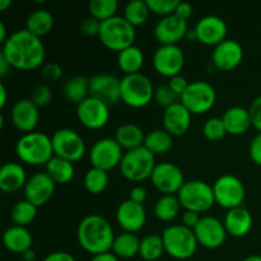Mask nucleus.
Here are the masks:
<instances>
[{"mask_svg": "<svg viewBox=\"0 0 261 261\" xmlns=\"http://www.w3.org/2000/svg\"><path fill=\"white\" fill-rule=\"evenodd\" d=\"M3 56L9 65L18 70H35L43 66L46 58V48L40 37L32 35L25 28L13 32L3 43Z\"/></svg>", "mask_w": 261, "mask_h": 261, "instance_id": "nucleus-1", "label": "nucleus"}, {"mask_svg": "<svg viewBox=\"0 0 261 261\" xmlns=\"http://www.w3.org/2000/svg\"><path fill=\"white\" fill-rule=\"evenodd\" d=\"M112 226L99 214H88L76 228V239L84 251L91 255L110 252L115 241Z\"/></svg>", "mask_w": 261, "mask_h": 261, "instance_id": "nucleus-2", "label": "nucleus"}, {"mask_svg": "<svg viewBox=\"0 0 261 261\" xmlns=\"http://www.w3.org/2000/svg\"><path fill=\"white\" fill-rule=\"evenodd\" d=\"M15 153L23 163L32 166L46 165L55 155L51 137L41 132L23 134L15 144Z\"/></svg>", "mask_w": 261, "mask_h": 261, "instance_id": "nucleus-3", "label": "nucleus"}, {"mask_svg": "<svg viewBox=\"0 0 261 261\" xmlns=\"http://www.w3.org/2000/svg\"><path fill=\"white\" fill-rule=\"evenodd\" d=\"M165 251L172 259L188 260L196 252L198 240L193 229L182 224H172L163 229L162 232Z\"/></svg>", "mask_w": 261, "mask_h": 261, "instance_id": "nucleus-4", "label": "nucleus"}, {"mask_svg": "<svg viewBox=\"0 0 261 261\" xmlns=\"http://www.w3.org/2000/svg\"><path fill=\"white\" fill-rule=\"evenodd\" d=\"M137 31L121 15H115L110 19L101 22L98 38L107 48L112 51H122L134 45Z\"/></svg>", "mask_w": 261, "mask_h": 261, "instance_id": "nucleus-5", "label": "nucleus"}, {"mask_svg": "<svg viewBox=\"0 0 261 261\" xmlns=\"http://www.w3.org/2000/svg\"><path fill=\"white\" fill-rule=\"evenodd\" d=\"M155 165H157L155 155L143 145L137 149L125 152L119 167L121 175L126 180L140 182V181L150 178Z\"/></svg>", "mask_w": 261, "mask_h": 261, "instance_id": "nucleus-6", "label": "nucleus"}, {"mask_svg": "<svg viewBox=\"0 0 261 261\" xmlns=\"http://www.w3.org/2000/svg\"><path fill=\"white\" fill-rule=\"evenodd\" d=\"M150 79L143 73L127 74L121 78V101L133 109H143L154 98Z\"/></svg>", "mask_w": 261, "mask_h": 261, "instance_id": "nucleus-7", "label": "nucleus"}, {"mask_svg": "<svg viewBox=\"0 0 261 261\" xmlns=\"http://www.w3.org/2000/svg\"><path fill=\"white\" fill-rule=\"evenodd\" d=\"M177 198L185 211L199 214L208 212L216 203L213 185L201 180L186 181L177 193Z\"/></svg>", "mask_w": 261, "mask_h": 261, "instance_id": "nucleus-8", "label": "nucleus"}, {"mask_svg": "<svg viewBox=\"0 0 261 261\" xmlns=\"http://www.w3.org/2000/svg\"><path fill=\"white\" fill-rule=\"evenodd\" d=\"M213 191L216 204L227 211L242 206L246 196V189L242 181L231 173L219 176L213 184Z\"/></svg>", "mask_w": 261, "mask_h": 261, "instance_id": "nucleus-9", "label": "nucleus"}, {"mask_svg": "<svg viewBox=\"0 0 261 261\" xmlns=\"http://www.w3.org/2000/svg\"><path fill=\"white\" fill-rule=\"evenodd\" d=\"M217 101L216 88L204 81H195L189 84L180 102L193 115H203L213 109Z\"/></svg>", "mask_w": 261, "mask_h": 261, "instance_id": "nucleus-10", "label": "nucleus"}, {"mask_svg": "<svg viewBox=\"0 0 261 261\" xmlns=\"http://www.w3.org/2000/svg\"><path fill=\"white\" fill-rule=\"evenodd\" d=\"M51 140H53L54 154L64 160L74 163L82 160L86 154V142L79 133L70 127L56 130L51 137Z\"/></svg>", "mask_w": 261, "mask_h": 261, "instance_id": "nucleus-11", "label": "nucleus"}, {"mask_svg": "<svg viewBox=\"0 0 261 261\" xmlns=\"http://www.w3.org/2000/svg\"><path fill=\"white\" fill-rule=\"evenodd\" d=\"M124 153V149L120 147L115 138H102L92 145L89 150V160L92 167L109 172L112 168L120 166Z\"/></svg>", "mask_w": 261, "mask_h": 261, "instance_id": "nucleus-12", "label": "nucleus"}, {"mask_svg": "<svg viewBox=\"0 0 261 261\" xmlns=\"http://www.w3.org/2000/svg\"><path fill=\"white\" fill-rule=\"evenodd\" d=\"M185 65V54L178 45H161L153 54V66L167 78L180 75Z\"/></svg>", "mask_w": 261, "mask_h": 261, "instance_id": "nucleus-13", "label": "nucleus"}, {"mask_svg": "<svg viewBox=\"0 0 261 261\" xmlns=\"http://www.w3.org/2000/svg\"><path fill=\"white\" fill-rule=\"evenodd\" d=\"M150 180L154 188L163 193V195L177 194L186 182L182 170L172 162L157 163L150 176Z\"/></svg>", "mask_w": 261, "mask_h": 261, "instance_id": "nucleus-14", "label": "nucleus"}, {"mask_svg": "<svg viewBox=\"0 0 261 261\" xmlns=\"http://www.w3.org/2000/svg\"><path fill=\"white\" fill-rule=\"evenodd\" d=\"M76 117L79 122L88 129H101L106 126L110 120V106L94 97H87L84 101L76 105Z\"/></svg>", "mask_w": 261, "mask_h": 261, "instance_id": "nucleus-15", "label": "nucleus"}, {"mask_svg": "<svg viewBox=\"0 0 261 261\" xmlns=\"http://www.w3.org/2000/svg\"><path fill=\"white\" fill-rule=\"evenodd\" d=\"M194 233H195L199 245L211 250L221 247L228 234L223 222L212 216L201 217L198 226L194 228Z\"/></svg>", "mask_w": 261, "mask_h": 261, "instance_id": "nucleus-16", "label": "nucleus"}, {"mask_svg": "<svg viewBox=\"0 0 261 261\" xmlns=\"http://www.w3.org/2000/svg\"><path fill=\"white\" fill-rule=\"evenodd\" d=\"M89 93L105 103L115 105L121 101V79L109 73H99L89 78Z\"/></svg>", "mask_w": 261, "mask_h": 261, "instance_id": "nucleus-17", "label": "nucleus"}, {"mask_svg": "<svg viewBox=\"0 0 261 261\" xmlns=\"http://www.w3.org/2000/svg\"><path fill=\"white\" fill-rule=\"evenodd\" d=\"M194 30L199 42L214 47L226 40L228 32V27L223 18L213 14L200 18Z\"/></svg>", "mask_w": 261, "mask_h": 261, "instance_id": "nucleus-18", "label": "nucleus"}, {"mask_svg": "<svg viewBox=\"0 0 261 261\" xmlns=\"http://www.w3.org/2000/svg\"><path fill=\"white\" fill-rule=\"evenodd\" d=\"M188 20L181 19L173 14L163 17L155 23L154 37L161 45H177L181 40L186 37L188 33Z\"/></svg>", "mask_w": 261, "mask_h": 261, "instance_id": "nucleus-19", "label": "nucleus"}, {"mask_svg": "<svg viewBox=\"0 0 261 261\" xmlns=\"http://www.w3.org/2000/svg\"><path fill=\"white\" fill-rule=\"evenodd\" d=\"M55 185L53 178L46 172H36L27 180L24 186V199L35 204L36 206H42L53 198Z\"/></svg>", "mask_w": 261, "mask_h": 261, "instance_id": "nucleus-20", "label": "nucleus"}, {"mask_svg": "<svg viewBox=\"0 0 261 261\" xmlns=\"http://www.w3.org/2000/svg\"><path fill=\"white\" fill-rule=\"evenodd\" d=\"M244 59V48L236 40L226 38L217 45L212 53V61L214 66L222 71H231L241 64Z\"/></svg>", "mask_w": 261, "mask_h": 261, "instance_id": "nucleus-21", "label": "nucleus"}, {"mask_svg": "<svg viewBox=\"0 0 261 261\" xmlns=\"http://www.w3.org/2000/svg\"><path fill=\"white\" fill-rule=\"evenodd\" d=\"M116 222L120 228L124 229V232L135 233L140 231L147 222V212L144 205L135 203L130 199L122 201L117 206Z\"/></svg>", "mask_w": 261, "mask_h": 261, "instance_id": "nucleus-22", "label": "nucleus"}, {"mask_svg": "<svg viewBox=\"0 0 261 261\" xmlns=\"http://www.w3.org/2000/svg\"><path fill=\"white\" fill-rule=\"evenodd\" d=\"M12 122L18 130L27 133L35 132L40 121V109L36 106L31 98L18 99L12 107Z\"/></svg>", "mask_w": 261, "mask_h": 261, "instance_id": "nucleus-23", "label": "nucleus"}, {"mask_svg": "<svg viewBox=\"0 0 261 261\" xmlns=\"http://www.w3.org/2000/svg\"><path fill=\"white\" fill-rule=\"evenodd\" d=\"M191 114L181 102L165 109L163 112V129L167 130L173 138L181 137L189 130L191 125Z\"/></svg>", "mask_w": 261, "mask_h": 261, "instance_id": "nucleus-24", "label": "nucleus"}, {"mask_svg": "<svg viewBox=\"0 0 261 261\" xmlns=\"http://www.w3.org/2000/svg\"><path fill=\"white\" fill-rule=\"evenodd\" d=\"M27 180L25 170L20 163L7 162L0 168V190L4 193L13 194L24 189Z\"/></svg>", "mask_w": 261, "mask_h": 261, "instance_id": "nucleus-25", "label": "nucleus"}, {"mask_svg": "<svg viewBox=\"0 0 261 261\" xmlns=\"http://www.w3.org/2000/svg\"><path fill=\"white\" fill-rule=\"evenodd\" d=\"M223 223L227 233L233 237H244L251 231L254 219L246 208L239 206L227 212Z\"/></svg>", "mask_w": 261, "mask_h": 261, "instance_id": "nucleus-26", "label": "nucleus"}, {"mask_svg": "<svg viewBox=\"0 0 261 261\" xmlns=\"http://www.w3.org/2000/svg\"><path fill=\"white\" fill-rule=\"evenodd\" d=\"M3 244L5 249L14 254H23L32 249L33 239L31 232L25 227L12 226L3 233Z\"/></svg>", "mask_w": 261, "mask_h": 261, "instance_id": "nucleus-27", "label": "nucleus"}, {"mask_svg": "<svg viewBox=\"0 0 261 261\" xmlns=\"http://www.w3.org/2000/svg\"><path fill=\"white\" fill-rule=\"evenodd\" d=\"M222 120L226 126L227 134L242 135L251 126V116L249 109L242 106H232L222 116Z\"/></svg>", "mask_w": 261, "mask_h": 261, "instance_id": "nucleus-28", "label": "nucleus"}, {"mask_svg": "<svg viewBox=\"0 0 261 261\" xmlns=\"http://www.w3.org/2000/svg\"><path fill=\"white\" fill-rule=\"evenodd\" d=\"M115 139L124 150L137 149L144 145L145 134L139 125L134 122L121 124L115 132Z\"/></svg>", "mask_w": 261, "mask_h": 261, "instance_id": "nucleus-29", "label": "nucleus"}, {"mask_svg": "<svg viewBox=\"0 0 261 261\" xmlns=\"http://www.w3.org/2000/svg\"><path fill=\"white\" fill-rule=\"evenodd\" d=\"M54 23H55V19H54L53 13L41 8V9L33 10L28 15L27 20H25V30L41 38L42 36H46L51 32Z\"/></svg>", "mask_w": 261, "mask_h": 261, "instance_id": "nucleus-30", "label": "nucleus"}, {"mask_svg": "<svg viewBox=\"0 0 261 261\" xmlns=\"http://www.w3.org/2000/svg\"><path fill=\"white\" fill-rule=\"evenodd\" d=\"M46 171L45 172L50 176L55 184H68L73 180L74 173H75V168H74L73 162L64 158L54 155L47 163H46Z\"/></svg>", "mask_w": 261, "mask_h": 261, "instance_id": "nucleus-31", "label": "nucleus"}, {"mask_svg": "<svg viewBox=\"0 0 261 261\" xmlns=\"http://www.w3.org/2000/svg\"><path fill=\"white\" fill-rule=\"evenodd\" d=\"M117 65L120 70L124 71L125 75L140 73V69L144 65V54L142 48L133 45L120 51L117 55Z\"/></svg>", "mask_w": 261, "mask_h": 261, "instance_id": "nucleus-32", "label": "nucleus"}, {"mask_svg": "<svg viewBox=\"0 0 261 261\" xmlns=\"http://www.w3.org/2000/svg\"><path fill=\"white\" fill-rule=\"evenodd\" d=\"M140 251V240L135 233L130 232H121L115 237L114 245H112V252L119 259H132V257L139 255Z\"/></svg>", "mask_w": 261, "mask_h": 261, "instance_id": "nucleus-33", "label": "nucleus"}, {"mask_svg": "<svg viewBox=\"0 0 261 261\" xmlns=\"http://www.w3.org/2000/svg\"><path fill=\"white\" fill-rule=\"evenodd\" d=\"M173 137L166 129H154L145 134L144 147L153 154H165L172 148Z\"/></svg>", "mask_w": 261, "mask_h": 261, "instance_id": "nucleus-34", "label": "nucleus"}, {"mask_svg": "<svg viewBox=\"0 0 261 261\" xmlns=\"http://www.w3.org/2000/svg\"><path fill=\"white\" fill-rule=\"evenodd\" d=\"M64 94L69 102L79 105L87 97L91 96V93H89V79L82 75H76L68 79L65 86H64Z\"/></svg>", "mask_w": 261, "mask_h": 261, "instance_id": "nucleus-35", "label": "nucleus"}, {"mask_svg": "<svg viewBox=\"0 0 261 261\" xmlns=\"http://www.w3.org/2000/svg\"><path fill=\"white\" fill-rule=\"evenodd\" d=\"M181 208L177 196L162 195L154 204V216L162 222H171L180 214Z\"/></svg>", "mask_w": 261, "mask_h": 261, "instance_id": "nucleus-36", "label": "nucleus"}, {"mask_svg": "<svg viewBox=\"0 0 261 261\" xmlns=\"http://www.w3.org/2000/svg\"><path fill=\"white\" fill-rule=\"evenodd\" d=\"M165 251L162 234L150 233L140 240L139 255L145 261H155L160 259Z\"/></svg>", "mask_w": 261, "mask_h": 261, "instance_id": "nucleus-37", "label": "nucleus"}, {"mask_svg": "<svg viewBox=\"0 0 261 261\" xmlns=\"http://www.w3.org/2000/svg\"><path fill=\"white\" fill-rule=\"evenodd\" d=\"M150 9L147 4V0H132L124 8L122 17L132 25H142L149 18Z\"/></svg>", "mask_w": 261, "mask_h": 261, "instance_id": "nucleus-38", "label": "nucleus"}, {"mask_svg": "<svg viewBox=\"0 0 261 261\" xmlns=\"http://www.w3.org/2000/svg\"><path fill=\"white\" fill-rule=\"evenodd\" d=\"M37 206L28 200H19L13 205L10 211V217L12 221L14 222L15 226L25 227L35 221L37 216Z\"/></svg>", "mask_w": 261, "mask_h": 261, "instance_id": "nucleus-39", "label": "nucleus"}, {"mask_svg": "<svg viewBox=\"0 0 261 261\" xmlns=\"http://www.w3.org/2000/svg\"><path fill=\"white\" fill-rule=\"evenodd\" d=\"M109 172L99 168L91 167L84 175V188L91 194H101L109 185Z\"/></svg>", "mask_w": 261, "mask_h": 261, "instance_id": "nucleus-40", "label": "nucleus"}, {"mask_svg": "<svg viewBox=\"0 0 261 261\" xmlns=\"http://www.w3.org/2000/svg\"><path fill=\"white\" fill-rule=\"evenodd\" d=\"M117 9H119L117 0H92L88 4L89 15L98 19L99 22L115 17Z\"/></svg>", "mask_w": 261, "mask_h": 261, "instance_id": "nucleus-41", "label": "nucleus"}, {"mask_svg": "<svg viewBox=\"0 0 261 261\" xmlns=\"http://www.w3.org/2000/svg\"><path fill=\"white\" fill-rule=\"evenodd\" d=\"M203 134L206 139L213 140V142L223 139L227 135V130L222 117H209L204 122Z\"/></svg>", "mask_w": 261, "mask_h": 261, "instance_id": "nucleus-42", "label": "nucleus"}, {"mask_svg": "<svg viewBox=\"0 0 261 261\" xmlns=\"http://www.w3.org/2000/svg\"><path fill=\"white\" fill-rule=\"evenodd\" d=\"M178 2L180 0H147V4L150 13H154L163 18L175 13Z\"/></svg>", "mask_w": 261, "mask_h": 261, "instance_id": "nucleus-43", "label": "nucleus"}, {"mask_svg": "<svg viewBox=\"0 0 261 261\" xmlns=\"http://www.w3.org/2000/svg\"><path fill=\"white\" fill-rule=\"evenodd\" d=\"M154 99L158 106L165 107V109L172 106L176 102H180V98L176 96L175 92L170 88L168 84H161V86L155 88Z\"/></svg>", "mask_w": 261, "mask_h": 261, "instance_id": "nucleus-44", "label": "nucleus"}, {"mask_svg": "<svg viewBox=\"0 0 261 261\" xmlns=\"http://www.w3.org/2000/svg\"><path fill=\"white\" fill-rule=\"evenodd\" d=\"M31 99H32V102L38 107V109L45 107L47 106L51 102V99H53V91H51L50 87L46 86V84H40V86H37L32 91Z\"/></svg>", "mask_w": 261, "mask_h": 261, "instance_id": "nucleus-45", "label": "nucleus"}, {"mask_svg": "<svg viewBox=\"0 0 261 261\" xmlns=\"http://www.w3.org/2000/svg\"><path fill=\"white\" fill-rule=\"evenodd\" d=\"M42 76L47 82H56L63 76V68L56 61H48L42 66Z\"/></svg>", "mask_w": 261, "mask_h": 261, "instance_id": "nucleus-46", "label": "nucleus"}, {"mask_svg": "<svg viewBox=\"0 0 261 261\" xmlns=\"http://www.w3.org/2000/svg\"><path fill=\"white\" fill-rule=\"evenodd\" d=\"M99 28H101V22L93 17L84 18L81 22V31L83 35L89 36V37H94V36L99 35Z\"/></svg>", "mask_w": 261, "mask_h": 261, "instance_id": "nucleus-47", "label": "nucleus"}, {"mask_svg": "<svg viewBox=\"0 0 261 261\" xmlns=\"http://www.w3.org/2000/svg\"><path fill=\"white\" fill-rule=\"evenodd\" d=\"M250 116H251V122L252 126L261 133V94L257 96L256 98H254V101L251 102L249 107Z\"/></svg>", "mask_w": 261, "mask_h": 261, "instance_id": "nucleus-48", "label": "nucleus"}, {"mask_svg": "<svg viewBox=\"0 0 261 261\" xmlns=\"http://www.w3.org/2000/svg\"><path fill=\"white\" fill-rule=\"evenodd\" d=\"M167 84L170 86V88L175 92L176 96H177L178 98H181V96L185 93V91L188 89L189 84L190 83H189L188 79H186L185 76H182L180 74V75H176V76H172V78H170V81H168Z\"/></svg>", "mask_w": 261, "mask_h": 261, "instance_id": "nucleus-49", "label": "nucleus"}, {"mask_svg": "<svg viewBox=\"0 0 261 261\" xmlns=\"http://www.w3.org/2000/svg\"><path fill=\"white\" fill-rule=\"evenodd\" d=\"M249 153L251 160L256 165L261 166V133H257L251 139L249 145Z\"/></svg>", "mask_w": 261, "mask_h": 261, "instance_id": "nucleus-50", "label": "nucleus"}, {"mask_svg": "<svg viewBox=\"0 0 261 261\" xmlns=\"http://www.w3.org/2000/svg\"><path fill=\"white\" fill-rule=\"evenodd\" d=\"M201 219L200 214L195 213V212H191V211H185L182 214V226L188 227V228L193 229L198 226L199 221Z\"/></svg>", "mask_w": 261, "mask_h": 261, "instance_id": "nucleus-51", "label": "nucleus"}, {"mask_svg": "<svg viewBox=\"0 0 261 261\" xmlns=\"http://www.w3.org/2000/svg\"><path fill=\"white\" fill-rule=\"evenodd\" d=\"M193 12H194V8L190 3L178 2L177 8H176L175 10V14L177 15V17H180L181 19L188 20L189 18H191V15H193Z\"/></svg>", "mask_w": 261, "mask_h": 261, "instance_id": "nucleus-52", "label": "nucleus"}, {"mask_svg": "<svg viewBox=\"0 0 261 261\" xmlns=\"http://www.w3.org/2000/svg\"><path fill=\"white\" fill-rule=\"evenodd\" d=\"M129 199L138 204H143L145 201V199H147V190L143 186H135V188H133L130 190Z\"/></svg>", "mask_w": 261, "mask_h": 261, "instance_id": "nucleus-53", "label": "nucleus"}, {"mask_svg": "<svg viewBox=\"0 0 261 261\" xmlns=\"http://www.w3.org/2000/svg\"><path fill=\"white\" fill-rule=\"evenodd\" d=\"M42 261H76L75 257L66 251H55L48 254Z\"/></svg>", "mask_w": 261, "mask_h": 261, "instance_id": "nucleus-54", "label": "nucleus"}, {"mask_svg": "<svg viewBox=\"0 0 261 261\" xmlns=\"http://www.w3.org/2000/svg\"><path fill=\"white\" fill-rule=\"evenodd\" d=\"M91 261H120L119 257L114 254V252H105V254H99V255H94L92 256Z\"/></svg>", "mask_w": 261, "mask_h": 261, "instance_id": "nucleus-55", "label": "nucleus"}, {"mask_svg": "<svg viewBox=\"0 0 261 261\" xmlns=\"http://www.w3.org/2000/svg\"><path fill=\"white\" fill-rule=\"evenodd\" d=\"M12 69V66L9 65V63L7 61V59L0 54V76H5L8 74V71Z\"/></svg>", "mask_w": 261, "mask_h": 261, "instance_id": "nucleus-56", "label": "nucleus"}, {"mask_svg": "<svg viewBox=\"0 0 261 261\" xmlns=\"http://www.w3.org/2000/svg\"><path fill=\"white\" fill-rule=\"evenodd\" d=\"M7 105V88L4 83H0V109H4Z\"/></svg>", "mask_w": 261, "mask_h": 261, "instance_id": "nucleus-57", "label": "nucleus"}, {"mask_svg": "<svg viewBox=\"0 0 261 261\" xmlns=\"http://www.w3.org/2000/svg\"><path fill=\"white\" fill-rule=\"evenodd\" d=\"M22 256L24 261H35L36 257H37L36 256V251L33 249H30V250H27V251L23 252Z\"/></svg>", "mask_w": 261, "mask_h": 261, "instance_id": "nucleus-58", "label": "nucleus"}, {"mask_svg": "<svg viewBox=\"0 0 261 261\" xmlns=\"http://www.w3.org/2000/svg\"><path fill=\"white\" fill-rule=\"evenodd\" d=\"M9 36L7 35V27H5L4 22H0V42L4 43L8 40Z\"/></svg>", "mask_w": 261, "mask_h": 261, "instance_id": "nucleus-59", "label": "nucleus"}, {"mask_svg": "<svg viewBox=\"0 0 261 261\" xmlns=\"http://www.w3.org/2000/svg\"><path fill=\"white\" fill-rule=\"evenodd\" d=\"M12 5V0H0V10L4 12L7 10V8H9Z\"/></svg>", "mask_w": 261, "mask_h": 261, "instance_id": "nucleus-60", "label": "nucleus"}, {"mask_svg": "<svg viewBox=\"0 0 261 261\" xmlns=\"http://www.w3.org/2000/svg\"><path fill=\"white\" fill-rule=\"evenodd\" d=\"M186 40L189 41H194L196 40L198 41V38H196V33H195V30H189L188 33H186Z\"/></svg>", "mask_w": 261, "mask_h": 261, "instance_id": "nucleus-61", "label": "nucleus"}, {"mask_svg": "<svg viewBox=\"0 0 261 261\" xmlns=\"http://www.w3.org/2000/svg\"><path fill=\"white\" fill-rule=\"evenodd\" d=\"M244 261H261V255H250Z\"/></svg>", "mask_w": 261, "mask_h": 261, "instance_id": "nucleus-62", "label": "nucleus"}]
</instances>
